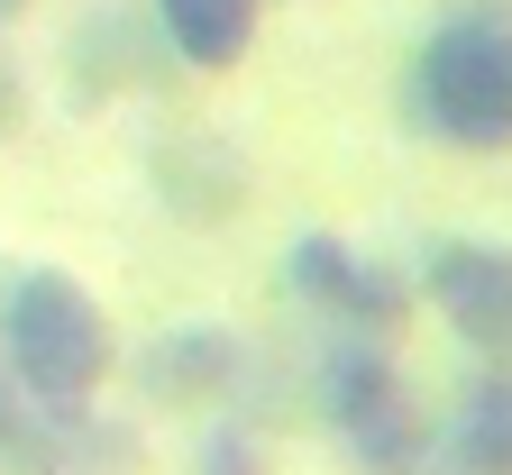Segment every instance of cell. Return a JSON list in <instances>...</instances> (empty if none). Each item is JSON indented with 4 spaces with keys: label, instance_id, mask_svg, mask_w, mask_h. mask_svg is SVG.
I'll return each instance as SVG.
<instances>
[{
    "label": "cell",
    "instance_id": "1",
    "mask_svg": "<svg viewBox=\"0 0 512 475\" xmlns=\"http://www.w3.org/2000/svg\"><path fill=\"white\" fill-rule=\"evenodd\" d=\"M403 119L430 147H512V0H448L403 64Z\"/></svg>",
    "mask_w": 512,
    "mask_h": 475
},
{
    "label": "cell",
    "instance_id": "2",
    "mask_svg": "<svg viewBox=\"0 0 512 475\" xmlns=\"http://www.w3.org/2000/svg\"><path fill=\"white\" fill-rule=\"evenodd\" d=\"M0 366L37 402H92L101 375L119 366V338L64 265H28L0 284Z\"/></svg>",
    "mask_w": 512,
    "mask_h": 475
},
{
    "label": "cell",
    "instance_id": "3",
    "mask_svg": "<svg viewBox=\"0 0 512 475\" xmlns=\"http://www.w3.org/2000/svg\"><path fill=\"white\" fill-rule=\"evenodd\" d=\"M320 421L339 430L357 475H421L430 457L412 384L394 375V338H330L320 348Z\"/></svg>",
    "mask_w": 512,
    "mask_h": 475
},
{
    "label": "cell",
    "instance_id": "4",
    "mask_svg": "<svg viewBox=\"0 0 512 475\" xmlns=\"http://www.w3.org/2000/svg\"><path fill=\"white\" fill-rule=\"evenodd\" d=\"M284 284H293V302H311L339 338H403V320H412V293H403L394 265H375L366 247H348L330 229H302L284 247Z\"/></svg>",
    "mask_w": 512,
    "mask_h": 475
},
{
    "label": "cell",
    "instance_id": "5",
    "mask_svg": "<svg viewBox=\"0 0 512 475\" xmlns=\"http://www.w3.org/2000/svg\"><path fill=\"white\" fill-rule=\"evenodd\" d=\"M421 293L476 357H512V247L503 238H439L421 265Z\"/></svg>",
    "mask_w": 512,
    "mask_h": 475
},
{
    "label": "cell",
    "instance_id": "6",
    "mask_svg": "<svg viewBox=\"0 0 512 475\" xmlns=\"http://www.w3.org/2000/svg\"><path fill=\"white\" fill-rule=\"evenodd\" d=\"M0 475H138V439L119 421H101L92 402H37L0 448Z\"/></svg>",
    "mask_w": 512,
    "mask_h": 475
},
{
    "label": "cell",
    "instance_id": "7",
    "mask_svg": "<svg viewBox=\"0 0 512 475\" xmlns=\"http://www.w3.org/2000/svg\"><path fill=\"white\" fill-rule=\"evenodd\" d=\"M247 384V338L220 329V320H183V329H156L138 348V393L147 402H174V412H211Z\"/></svg>",
    "mask_w": 512,
    "mask_h": 475
},
{
    "label": "cell",
    "instance_id": "8",
    "mask_svg": "<svg viewBox=\"0 0 512 475\" xmlns=\"http://www.w3.org/2000/svg\"><path fill=\"white\" fill-rule=\"evenodd\" d=\"M147 183L183 229H220L238 201H247V156L220 138V128H165L147 147Z\"/></svg>",
    "mask_w": 512,
    "mask_h": 475
},
{
    "label": "cell",
    "instance_id": "9",
    "mask_svg": "<svg viewBox=\"0 0 512 475\" xmlns=\"http://www.w3.org/2000/svg\"><path fill=\"white\" fill-rule=\"evenodd\" d=\"M256 19H266V0H156V37L192 74H229L256 46Z\"/></svg>",
    "mask_w": 512,
    "mask_h": 475
},
{
    "label": "cell",
    "instance_id": "10",
    "mask_svg": "<svg viewBox=\"0 0 512 475\" xmlns=\"http://www.w3.org/2000/svg\"><path fill=\"white\" fill-rule=\"evenodd\" d=\"M439 448H448V475H512V366L467 375Z\"/></svg>",
    "mask_w": 512,
    "mask_h": 475
},
{
    "label": "cell",
    "instance_id": "11",
    "mask_svg": "<svg viewBox=\"0 0 512 475\" xmlns=\"http://www.w3.org/2000/svg\"><path fill=\"white\" fill-rule=\"evenodd\" d=\"M192 475H266V448H256L247 421H220V430H202V457H192Z\"/></svg>",
    "mask_w": 512,
    "mask_h": 475
},
{
    "label": "cell",
    "instance_id": "12",
    "mask_svg": "<svg viewBox=\"0 0 512 475\" xmlns=\"http://www.w3.org/2000/svg\"><path fill=\"white\" fill-rule=\"evenodd\" d=\"M19 119H28V74H19V55L0 46V138H19Z\"/></svg>",
    "mask_w": 512,
    "mask_h": 475
},
{
    "label": "cell",
    "instance_id": "13",
    "mask_svg": "<svg viewBox=\"0 0 512 475\" xmlns=\"http://www.w3.org/2000/svg\"><path fill=\"white\" fill-rule=\"evenodd\" d=\"M19 10H28V0H0V28H10V19H19Z\"/></svg>",
    "mask_w": 512,
    "mask_h": 475
}]
</instances>
